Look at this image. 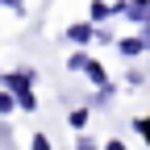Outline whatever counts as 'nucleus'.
I'll list each match as a JSON object with an SVG mask.
<instances>
[{"instance_id": "nucleus-14", "label": "nucleus", "mask_w": 150, "mask_h": 150, "mask_svg": "<svg viewBox=\"0 0 150 150\" xmlns=\"http://www.w3.org/2000/svg\"><path fill=\"white\" fill-rule=\"evenodd\" d=\"M142 46H150V25H146V29H142Z\"/></svg>"}, {"instance_id": "nucleus-1", "label": "nucleus", "mask_w": 150, "mask_h": 150, "mask_svg": "<svg viewBox=\"0 0 150 150\" xmlns=\"http://www.w3.org/2000/svg\"><path fill=\"white\" fill-rule=\"evenodd\" d=\"M67 67H71V71H83L96 88H108V75H104V67L92 59V54H83V50H79V54H71V59H67Z\"/></svg>"}, {"instance_id": "nucleus-8", "label": "nucleus", "mask_w": 150, "mask_h": 150, "mask_svg": "<svg viewBox=\"0 0 150 150\" xmlns=\"http://www.w3.org/2000/svg\"><path fill=\"white\" fill-rule=\"evenodd\" d=\"M108 13H112V8L104 4V0H96V4H92V17H96V21H104V17H108Z\"/></svg>"}, {"instance_id": "nucleus-11", "label": "nucleus", "mask_w": 150, "mask_h": 150, "mask_svg": "<svg viewBox=\"0 0 150 150\" xmlns=\"http://www.w3.org/2000/svg\"><path fill=\"white\" fill-rule=\"evenodd\" d=\"M134 129H138V134H142V138H146V142H150V117H142V121H138V125H134Z\"/></svg>"}, {"instance_id": "nucleus-5", "label": "nucleus", "mask_w": 150, "mask_h": 150, "mask_svg": "<svg viewBox=\"0 0 150 150\" xmlns=\"http://www.w3.org/2000/svg\"><path fill=\"white\" fill-rule=\"evenodd\" d=\"M13 104L25 108V112H33V108H38V96H33V92H21V96H13Z\"/></svg>"}, {"instance_id": "nucleus-2", "label": "nucleus", "mask_w": 150, "mask_h": 150, "mask_svg": "<svg viewBox=\"0 0 150 150\" xmlns=\"http://www.w3.org/2000/svg\"><path fill=\"white\" fill-rule=\"evenodd\" d=\"M8 88V96H21V92H33V71H8V75H0Z\"/></svg>"}, {"instance_id": "nucleus-7", "label": "nucleus", "mask_w": 150, "mask_h": 150, "mask_svg": "<svg viewBox=\"0 0 150 150\" xmlns=\"http://www.w3.org/2000/svg\"><path fill=\"white\" fill-rule=\"evenodd\" d=\"M71 125L83 129V125H88V108H75V112H71Z\"/></svg>"}, {"instance_id": "nucleus-3", "label": "nucleus", "mask_w": 150, "mask_h": 150, "mask_svg": "<svg viewBox=\"0 0 150 150\" xmlns=\"http://www.w3.org/2000/svg\"><path fill=\"white\" fill-rule=\"evenodd\" d=\"M92 33H96L92 25H71V29H67V38H71L75 46H83V42H92Z\"/></svg>"}, {"instance_id": "nucleus-12", "label": "nucleus", "mask_w": 150, "mask_h": 150, "mask_svg": "<svg viewBox=\"0 0 150 150\" xmlns=\"http://www.w3.org/2000/svg\"><path fill=\"white\" fill-rule=\"evenodd\" d=\"M75 146H79V150H96V142H92V138H79Z\"/></svg>"}, {"instance_id": "nucleus-4", "label": "nucleus", "mask_w": 150, "mask_h": 150, "mask_svg": "<svg viewBox=\"0 0 150 150\" xmlns=\"http://www.w3.org/2000/svg\"><path fill=\"white\" fill-rule=\"evenodd\" d=\"M125 13L134 17V21H146V13H150V0H134V4H125Z\"/></svg>"}, {"instance_id": "nucleus-10", "label": "nucleus", "mask_w": 150, "mask_h": 150, "mask_svg": "<svg viewBox=\"0 0 150 150\" xmlns=\"http://www.w3.org/2000/svg\"><path fill=\"white\" fill-rule=\"evenodd\" d=\"M8 112H13V96H8V92H0V117H8Z\"/></svg>"}, {"instance_id": "nucleus-9", "label": "nucleus", "mask_w": 150, "mask_h": 150, "mask_svg": "<svg viewBox=\"0 0 150 150\" xmlns=\"http://www.w3.org/2000/svg\"><path fill=\"white\" fill-rule=\"evenodd\" d=\"M29 150H50V138H46V134H33V142H29Z\"/></svg>"}, {"instance_id": "nucleus-6", "label": "nucleus", "mask_w": 150, "mask_h": 150, "mask_svg": "<svg viewBox=\"0 0 150 150\" xmlns=\"http://www.w3.org/2000/svg\"><path fill=\"white\" fill-rule=\"evenodd\" d=\"M146 46H142V38H125L121 42V54H129V59H134V54H142Z\"/></svg>"}, {"instance_id": "nucleus-13", "label": "nucleus", "mask_w": 150, "mask_h": 150, "mask_svg": "<svg viewBox=\"0 0 150 150\" xmlns=\"http://www.w3.org/2000/svg\"><path fill=\"white\" fill-rule=\"evenodd\" d=\"M104 150H125V146H121V142H117V138H112V142H108V146H104Z\"/></svg>"}]
</instances>
